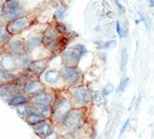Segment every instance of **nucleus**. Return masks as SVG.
<instances>
[{
    "mask_svg": "<svg viewBox=\"0 0 154 139\" xmlns=\"http://www.w3.org/2000/svg\"><path fill=\"white\" fill-rule=\"evenodd\" d=\"M140 23H141V20H140V19H135V24H136V25H137V24H140Z\"/></svg>",
    "mask_w": 154,
    "mask_h": 139,
    "instance_id": "49530a36",
    "label": "nucleus"
},
{
    "mask_svg": "<svg viewBox=\"0 0 154 139\" xmlns=\"http://www.w3.org/2000/svg\"><path fill=\"white\" fill-rule=\"evenodd\" d=\"M46 139H61V133L59 132V129L55 127V129L46 138Z\"/></svg>",
    "mask_w": 154,
    "mask_h": 139,
    "instance_id": "c9c22d12",
    "label": "nucleus"
},
{
    "mask_svg": "<svg viewBox=\"0 0 154 139\" xmlns=\"http://www.w3.org/2000/svg\"><path fill=\"white\" fill-rule=\"evenodd\" d=\"M72 103H71V99L67 95V91L66 89H63V90H58L57 92V97L52 104V109H53V113H52V117H51V121L55 125V127L64 120V117L66 116V114L72 109Z\"/></svg>",
    "mask_w": 154,
    "mask_h": 139,
    "instance_id": "f03ea898",
    "label": "nucleus"
},
{
    "mask_svg": "<svg viewBox=\"0 0 154 139\" xmlns=\"http://www.w3.org/2000/svg\"><path fill=\"white\" fill-rule=\"evenodd\" d=\"M73 48L79 53V55H81L82 58L88 53V50H87L85 46H84V44H82V43H77V44H75V47H73Z\"/></svg>",
    "mask_w": 154,
    "mask_h": 139,
    "instance_id": "72a5a7b5",
    "label": "nucleus"
},
{
    "mask_svg": "<svg viewBox=\"0 0 154 139\" xmlns=\"http://www.w3.org/2000/svg\"><path fill=\"white\" fill-rule=\"evenodd\" d=\"M5 16V11H4V8H2V5L0 6V20L2 19V17Z\"/></svg>",
    "mask_w": 154,
    "mask_h": 139,
    "instance_id": "79ce46f5",
    "label": "nucleus"
},
{
    "mask_svg": "<svg viewBox=\"0 0 154 139\" xmlns=\"http://www.w3.org/2000/svg\"><path fill=\"white\" fill-rule=\"evenodd\" d=\"M137 13H138V16H140V18H141L140 20H141V22H143V23L146 24V28H147V29H149V24H148V18H147V17H146V16L143 14V12H141V11H138Z\"/></svg>",
    "mask_w": 154,
    "mask_h": 139,
    "instance_id": "4c0bfd02",
    "label": "nucleus"
},
{
    "mask_svg": "<svg viewBox=\"0 0 154 139\" xmlns=\"http://www.w3.org/2000/svg\"><path fill=\"white\" fill-rule=\"evenodd\" d=\"M59 72H60L61 81H63V85L65 89L82 84L83 73L78 66H75V67H63L61 66L59 68Z\"/></svg>",
    "mask_w": 154,
    "mask_h": 139,
    "instance_id": "20e7f679",
    "label": "nucleus"
},
{
    "mask_svg": "<svg viewBox=\"0 0 154 139\" xmlns=\"http://www.w3.org/2000/svg\"><path fill=\"white\" fill-rule=\"evenodd\" d=\"M10 37H11V35H10V32H8V30H7L6 23L2 22V20H0V46L2 47V46L7 42V40H8Z\"/></svg>",
    "mask_w": 154,
    "mask_h": 139,
    "instance_id": "b1692460",
    "label": "nucleus"
},
{
    "mask_svg": "<svg viewBox=\"0 0 154 139\" xmlns=\"http://www.w3.org/2000/svg\"><path fill=\"white\" fill-rule=\"evenodd\" d=\"M32 24H34V20L26 13L23 17H19V18H17L14 20H11V22L6 23V26H7V30H8L10 35L11 36H16V35H22Z\"/></svg>",
    "mask_w": 154,
    "mask_h": 139,
    "instance_id": "6e6552de",
    "label": "nucleus"
},
{
    "mask_svg": "<svg viewBox=\"0 0 154 139\" xmlns=\"http://www.w3.org/2000/svg\"><path fill=\"white\" fill-rule=\"evenodd\" d=\"M66 11H67V5L61 4V5L55 10V12L53 13V19H54L55 22H60V20H63L64 17H65Z\"/></svg>",
    "mask_w": 154,
    "mask_h": 139,
    "instance_id": "393cba45",
    "label": "nucleus"
},
{
    "mask_svg": "<svg viewBox=\"0 0 154 139\" xmlns=\"http://www.w3.org/2000/svg\"><path fill=\"white\" fill-rule=\"evenodd\" d=\"M28 102H30L29 96H26V95L23 93V92H19V93H16L14 96H12L11 99H10L6 104H7L10 108H17V107H19V105H22V104H24V103H28Z\"/></svg>",
    "mask_w": 154,
    "mask_h": 139,
    "instance_id": "f3484780",
    "label": "nucleus"
},
{
    "mask_svg": "<svg viewBox=\"0 0 154 139\" xmlns=\"http://www.w3.org/2000/svg\"><path fill=\"white\" fill-rule=\"evenodd\" d=\"M35 109H36V111H38L45 119L51 120V117H52V113H53L52 105H40V107H35Z\"/></svg>",
    "mask_w": 154,
    "mask_h": 139,
    "instance_id": "a878e982",
    "label": "nucleus"
},
{
    "mask_svg": "<svg viewBox=\"0 0 154 139\" xmlns=\"http://www.w3.org/2000/svg\"><path fill=\"white\" fill-rule=\"evenodd\" d=\"M40 79L42 80V83L45 84L46 87L54 89V90H63V89H65L64 85H63V81H61L59 68H57V67L48 66L47 70L40 77Z\"/></svg>",
    "mask_w": 154,
    "mask_h": 139,
    "instance_id": "39448f33",
    "label": "nucleus"
},
{
    "mask_svg": "<svg viewBox=\"0 0 154 139\" xmlns=\"http://www.w3.org/2000/svg\"><path fill=\"white\" fill-rule=\"evenodd\" d=\"M126 64H128V52H126V48L123 47L122 48V53H120V72L122 73L125 72Z\"/></svg>",
    "mask_w": 154,
    "mask_h": 139,
    "instance_id": "c85d7f7f",
    "label": "nucleus"
},
{
    "mask_svg": "<svg viewBox=\"0 0 154 139\" xmlns=\"http://www.w3.org/2000/svg\"><path fill=\"white\" fill-rule=\"evenodd\" d=\"M34 60L32 55H30L29 53L23 54L22 56L17 58V65H18V71H24L29 67V65L31 64V61Z\"/></svg>",
    "mask_w": 154,
    "mask_h": 139,
    "instance_id": "4be33fe9",
    "label": "nucleus"
},
{
    "mask_svg": "<svg viewBox=\"0 0 154 139\" xmlns=\"http://www.w3.org/2000/svg\"><path fill=\"white\" fill-rule=\"evenodd\" d=\"M88 109H81V108H72L64 120L57 126L61 135L79 131V129H85L87 125V117H88Z\"/></svg>",
    "mask_w": 154,
    "mask_h": 139,
    "instance_id": "f257e3e1",
    "label": "nucleus"
},
{
    "mask_svg": "<svg viewBox=\"0 0 154 139\" xmlns=\"http://www.w3.org/2000/svg\"><path fill=\"white\" fill-rule=\"evenodd\" d=\"M4 53H5V50H4V47H1V46H0V56H1Z\"/></svg>",
    "mask_w": 154,
    "mask_h": 139,
    "instance_id": "c03bdc74",
    "label": "nucleus"
},
{
    "mask_svg": "<svg viewBox=\"0 0 154 139\" xmlns=\"http://www.w3.org/2000/svg\"><path fill=\"white\" fill-rule=\"evenodd\" d=\"M117 46V42H116V40H108V41H105L99 48L101 49V50H108V49H112V48H114Z\"/></svg>",
    "mask_w": 154,
    "mask_h": 139,
    "instance_id": "2f4dec72",
    "label": "nucleus"
},
{
    "mask_svg": "<svg viewBox=\"0 0 154 139\" xmlns=\"http://www.w3.org/2000/svg\"><path fill=\"white\" fill-rule=\"evenodd\" d=\"M116 32L119 36V38H123V29L120 26V22L119 20H116Z\"/></svg>",
    "mask_w": 154,
    "mask_h": 139,
    "instance_id": "e433bc0d",
    "label": "nucleus"
},
{
    "mask_svg": "<svg viewBox=\"0 0 154 139\" xmlns=\"http://www.w3.org/2000/svg\"><path fill=\"white\" fill-rule=\"evenodd\" d=\"M31 128L34 131V134L38 139H46L55 129V125L51 120H43V121L38 122L37 125H35Z\"/></svg>",
    "mask_w": 154,
    "mask_h": 139,
    "instance_id": "f8f14e48",
    "label": "nucleus"
},
{
    "mask_svg": "<svg viewBox=\"0 0 154 139\" xmlns=\"http://www.w3.org/2000/svg\"><path fill=\"white\" fill-rule=\"evenodd\" d=\"M45 87H46V86H45V84L42 83V80H41L40 78L32 77L31 79H29V80L22 86V92L30 97V96L35 95L36 92L43 90Z\"/></svg>",
    "mask_w": 154,
    "mask_h": 139,
    "instance_id": "4468645a",
    "label": "nucleus"
},
{
    "mask_svg": "<svg viewBox=\"0 0 154 139\" xmlns=\"http://www.w3.org/2000/svg\"><path fill=\"white\" fill-rule=\"evenodd\" d=\"M148 5H149V7H154V0H148Z\"/></svg>",
    "mask_w": 154,
    "mask_h": 139,
    "instance_id": "37998d69",
    "label": "nucleus"
},
{
    "mask_svg": "<svg viewBox=\"0 0 154 139\" xmlns=\"http://www.w3.org/2000/svg\"><path fill=\"white\" fill-rule=\"evenodd\" d=\"M32 75L30 74V72L28 70H24V71H18L16 74H14V78H13V83L16 85H18L19 87H22L29 79H31Z\"/></svg>",
    "mask_w": 154,
    "mask_h": 139,
    "instance_id": "a211bd4d",
    "label": "nucleus"
},
{
    "mask_svg": "<svg viewBox=\"0 0 154 139\" xmlns=\"http://www.w3.org/2000/svg\"><path fill=\"white\" fill-rule=\"evenodd\" d=\"M141 101H142V95L140 93L138 96H136V101H135V109H137V108L140 107V103H141Z\"/></svg>",
    "mask_w": 154,
    "mask_h": 139,
    "instance_id": "ea45409f",
    "label": "nucleus"
},
{
    "mask_svg": "<svg viewBox=\"0 0 154 139\" xmlns=\"http://www.w3.org/2000/svg\"><path fill=\"white\" fill-rule=\"evenodd\" d=\"M60 62L63 67H75L78 66L82 56L75 48H65L60 54Z\"/></svg>",
    "mask_w": 154,
    "mask_h": 139,
    "instance_id": "1a4fd4ad",
    "label": "nucleus"
},
{
    "mask_svg": "<svg viewBox=\"0 0 154 139\" xmlns=\"http://www.w3.org/2000/svg\"><path fill=\"white\" fill-rule=\"evenodd\" d=\"M129 127H130V119L128 117V119L124 121V123L122 125V127H120V131H119V138H122V137L124 135V133L129 129Z\"/></svg>",
    "mask_w": 154,
    "mask_h": 139,
    "instance_id": "f704fd0d",
    "label": "nucleus"
},
{
    "mask_svg": "<svg viewBox=\"0 0 154 139\" xmlns=\"http://www.w3.org/2000/svg\"><path fill=\"white\" fill-rule=\"evenodd\" d=\"M100 29H101V28H100V25H96V26H95V31H96V32H99V31H100Z\"/></svg>",
    "mask_w": 154,
    "mask_h": 139,
    "instance_id": "a18cd8bd",
    "label": "nucleus"
},
{
    "mask_svg": "<svg viewBox=\"0 0 154 139\" xmlns=\"http://www.w3.org/2000/svg\"><path fill=\"white\" fill-rule=\"evenodd\" d=\"M82 139H85V138H82Z\"/></svg>",
    "mask_w": 154,
    "mask_h": 139,
    "instance_id": "de8ad7c7",
    "label": "nucleus"
},
{
    "mask_svg": "<svg viewBox=\"0 0 154 139\" xmlns=\"http://www.w3.org/2000/svg\"><path fill=\"white\" fill-rule=\"evenodd\" d=\"M99 58H100V60H101V61H105V60H106V58H107L106 52H101V53L99 54Z\"/></svg>",
    "mask_w": 154,
    "mask_h": 139,
    "instance_id": "a19ab883",
    "label": "nucleus"
},
{
    "mask_svg": "<svg viewBox=\"0 0 154 139\" xmlns=\"http://www.w3.org/2000/svg\"><path fill=\"white\" fill-rule=\"evenodd\" d=\"M14 110H16L17 115H18L22 120H24L30 113H32V111L35 110V107H34L30 102H28V103H24V104H22V105H19V107L14 108Z\"/></svg>",
    "mask_w": 154,
    "mask_h": 139,
    "instance_id": "6ab92c4d",
    "label": "nucleus"
},
{
    "mask_svg": "<svg viewBox=\"0 0 154 139\" xmlns=\"http://www.w3.org/2000/svg\"><path fill=\"white\" fill-rule=\"evenodd\" d=\"M51 64V58L48 56H43V58H36L31 61V64L29 65V67L26 68L30 74L35 78H40L42 75V73L47 70V67Z\"/></svg>",
    "mask_w": 154,
    "mask_h": 139,
    "instance_id": "9d476101",
    "label": "nucleus"
},
{
    "mask_svg": "<svg viewBox=\"0 0 154 139\" xmlns=\"http://www.w3.org/2000/svg\"><path fill=\"white\" fill-rule=\"evenodd\" d=\"M22 1L20 0H5L4 4H2V8L5 11V14L6 13H10L12 11H16L18 10L19 7H22Z\"/></svg>",
    "mask_w": 154,
    "mask_h": 139,
    "instance_id": "5701e85b",
    "label": "nucleus"
},
{
    "mask_svg": "<svg viewBox=\"0 0 154 139\" xmlns=\"http://www.w3.org/2000/svg\"><path fill=\"white\" fill-rule=\"evenodd\" d=\"M66 91L73 108L88 109L93 105V90L89 89L87 85L79 84L66 89Z\"/></svg>",
    "mask_w": 154,
    "mask_h": 139,
    "instance_id": "7ed1b4c3",
    "label": "nucleus"
},
{
    "mask_svg": "<svg viewBox=\"0 0 154 139\" xmlns=\"http://www.w3.org/2000/svg\"><path fill=\"white\" fill-rule=\"evenodd\" d=\"M24 44H25V52L29 53L30 55H35V53L40 49H45L42 46V36L41 32H35L30 34L28 37L24 38Z\"/></svg>",
    "mask_w": 154,
    "mask_h": 139,
    "instance_id": "9b49d317",
    "label": "nucleus"
},
{
    "mask_svg": "<svg viewBox=\"0 0 154 139\" xmlns=\"http://www.w3.org/2000/svg\"><path fill=\"white\" fill-rule=\"evenodd\" d=\"M55 29H57V31L60 34V35H66L67 34V28H66V25L63 23V22H55Z\"/></svg>",
    "mask_w": 154,
    "mask_h": 139,
    "instance_id": "473e14b6",
    "label": "nucleus"
},
{
    "mask_svg": "<svg viewBox=\"0 0 154 139\" xmlns=\"http://www.w3.org/2000/svg\"><path fill=\"white\" fill-rule=\"evenodd\" d=\"M113 1H114V5L117 6V8L119 10V13H122V14H123V13L125 12V7L119 2V0H113Z\"/></svg>",
    "mask_w": 154,
    "mask_h": 139,
    "instance_id": "58836bf2",
    "label": "nucleus"
},
{
    "mask_svg": "<svg viewBox=\"0 0 154 139\" xmlns=\"http://www.w3.org/2000/svg\"><path fill=\"white\" fill-rule=\"evenodd\" d=\"M41 36H42V46H43V48H47L49 44L57 42L60 38L61 35L57 31V29H55V26L53 24H49L41 32Z\"/></svg>",
    "mask_w": 154,
    "mask_h": 139,
    "instance_id": "2eb2a0df",
    "label": "nucleus"
},
{
    "mask_svg": "<svg viewBox=\"0 0 154 139\" xmlns=\"http://www.w3.org/2000/svg\"><path fill=\"white\" fill-rule=\"evenodd\" d=\"M105 98L101 96L100 90H93V104L94 105H100L102 104Z\"/></svg>",
    "mask_w": 154,
    "mask_h": 139,
    "instance_id": "7c9ffc66",
    "label": "nucleus"
},
{
    "mask_svg": "<svg viewBox=\"0 0 154 139\" xmlns=\"http://www.w3.org/2000/svg\"><path fill=\"white\" fill-rule=\"evenodd\" d=\"M2 47H4L5 53L11 54L14 58H19L26 53L25 52V44H24V37L22 35L11 36Z\"/></svg>",
    "mask_w": 154,
    "mask_h": 139,
    "instance_id": "423d86ee",
    "label": "nucleus"
},
{
    "mask_svg": "<svg viewBox=\"0 0 154 139\" xmlns=\"http://www.w3.org/2000/svg\"><path fill=\"white\" fill-rule=\"evenodd\" d=\"M43 120H47V119H45L38 111H36V109H35L32 113H30V114L24 119L25 123L29 125L30 127H34L35 125H37L38 122H41V121H43Z\"/></svg>",
    "mask_w": 154,
    "mask_h": 139,
    "instance_id": "412c9836",
    "label": "nucleus"
},
{
    "mask_svg": "<svg viewBox=\"0 0 154 139\" xmlns=\"http://www.w3.org/2000/svg\"><path fill=\"white\" fill-rule=\"evenodd\" d=\"M14 74L16 73H10V72H6V71H4V70L0 68V85L4 84V83L13 81Z\"/></svg>",
    "mask_w": 154,
    "mask_h": 139,
    "instance_id": "cd10ccee",
    "label": "nucleus"
},
{
    "mask_svg": "<svg viewBox=\"0 0 154 139\" xmlns=\"http://www.w3.org/2000/svg\"><path fill=\"white\" fill-rule=\"evenodd\" d=\"M19 92H22V87L16 85L13 81L4 83L0 85V99L5 103H7L12 96H14L16 93H19Z\"/></svg>",
    "mask_w": 154,
    "mask_h": 139,
    "instance_id": "ddd939ff",
    "label": "nucleus"
},
{
    "mask_svg": "<svg viewBox=\"0 0 154 139\" xmlns=\"http://www.w3.org/2000/svg\"><path fill=\"white\" fill-rule=\"evenodd\" d=\"M114 85L112 84V83H108V84H106L101 90H100V93H101V96L103 97V98H106V97H108L112 92H114Z\"/></svg>",
    "mask_w": 154,
    "mask_h": 139,
    "instance_id": "c756f323",
    "label": "nucleus"
},
{
    "mask_svg": "<svg viewBox=\"0 0 154 139\" xmlns=\"http://www.w3.org/2000/svg\"><path fill=\"white\" fill-rule=\"evenodd\" d=\"M58 90L45 87L43 90L36 92L35 95L30 96V103L34 107H40V105H52L55 97H57Z\"/></svg>",
    "mask_w": 154,
    "mask_h": 139,
    "instance_id": "0eeeda50",
    "label": "nucleus"
},
{
    "mask_svg": "<svg viewBox=\"0 0 154 139\" xmlns=\"http://www.w3.org/2000/svg\"><path fill=\"white\" fill-rule=\"evenodd\" d=\"M129 84H130V78H129V77H123V78L120 79L119 85L114 89L116 93H123V92L126 90V87H128Z\"/></svg>",
    "mask_w": 154,
    "mask_h": 139,
    "instance_id": "bb28decb",
    "label": "nucleus"
},
{
    "mask_svg": "<svg viewBox=\"0 0 154 139\" xmlns=\"http://www.w3.org/2000/svg\"><path fill=\"white\" fill-rule=\"evenodd\" d=\"M26 14V10H25V7L24 6H22V7H19L18 10H16V11H12V12H10V13H6L4 17H2V22H5V23H8V22H11V20H14V19H17V18H19V17H23V16H25Z\"/></svg>",
    "mask_w": 154,
    "mask_h": 139,
    "instance_id": "aec40b11",
    "label": "nucleus"
},
{
    "mask_svg": "<svg viewBox=\"0 0 154 139\" xmlns=\"http://www.w3.org/2000/svg\"><path fill=\"white\" fill-rule=\"evenodd\" d=\"M0 68L6 72H10V73H17L18 72L17 58L12 56L11 54L4 53L0 56Z\"/></svg>",
    "mask_w": 154,
    "mask_h": 139,
    "instance_id": "dca6fc26",
    "label": "nucleus"
}]
</instances>
